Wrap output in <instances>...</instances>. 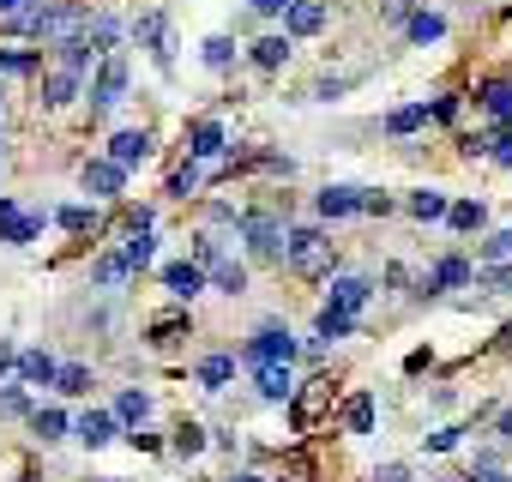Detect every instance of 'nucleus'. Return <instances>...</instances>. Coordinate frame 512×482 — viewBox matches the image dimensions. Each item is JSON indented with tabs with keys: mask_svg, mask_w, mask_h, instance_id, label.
Instances as JSON below:
<instances>
[{
	"mask_svg": "<svg viewBox=\"0 0 512 482\" xmlns=\"http://www.w3.org/2000/svg\"><path fill=\"white\" fill-rule=\"evenodd\" d=\"M278 266H290L296 278H332L338 254H332V241H326V229L302 223V229H284V260H278Z\"/></svg>",
	"mask_w": 512,
	"mask_h": 482,
	"instance_id": "f257e3e1",
	"label": "nucleus"
},
{
	"mask_svg": "<svg viewBox=\"0 0 512 482\" xmlns=\"http://www.w3.org/2000/svg\"><path fill=\"white\" fill-rule=\"evenodd\" d=\"M284 229H290V223H284L278 211H241V217H235V235L247 241V254L266 260V266L284 260Z\"/></svg>",
	"mask_w": 512,
	"mask_h": 482,
	"instance_id": "f03ea898",
	"label": "nucleus"
},
{
	"mask_svg": "<svg viewBox=\"0 0 512 482\" xmlns=\"http://www.w3.org/2000/svg\"><path fill=\"white\" fill-rule=\"evenodd\" d=\"M296 356H302V344L290 338V326H284V320L253 326V338L241 344V362H247V368H260V362H296Z\"/></svg>",
	"mask_w": 512,
	"mask_h": 482,
	"instance_id": "7ed1b4c3",
	"label": "nucleus"
},
{
	"mask_svg": "<svg viewBox=\"0 0 512 482\" xmlns=\"http://www.w3.org/2000/svg\"><path fill=\"white\" fill-rule=\"evenodd\" d=\"M43 229H49V211L19 205V199H0V241H7V248H31Z\"/></svg>",
	"mask_w": 512,
	"mask_h": 482,
	"instance_id": "20e7f679",
	"label": "nucleus"
},
{
	"mask_svg": "<svg viewBox=\"0 0 512 482\" xmlns=\"http://www.w3.org/2000/svg\"><path fill=\"white\" fill-rule=\"evenodd\" d=\"M133 43L151 49L157 73H175V43H169V19H163V13H139V19H133Z\"/></svg>",
	"mask_w": 512,
	"mask_h": 482,
	"instance_id": "39448f33",
	"label": "nucleus"
},
{
	"mask_svg": "<svg viewBox=\"0 0 512 482\" xmlns=\"http://www.w3.org/2000/svg\"><path fill=\"white\" fill-rule=\"evenodd\" d=\"M332 398H338V386H332L326 374H314V380H308V392H290V428H296V434H308V428H314V416H320V410H332Z\"/></svg>",
	"mask_w": 512,
	"mask_h": 482,
	"instance_id": "423d86ee",
	"label": "nucleus"
},
{
	"mask_svg": "<svg viewBox=\"0 0 512 482\" xmlns=\"http://www.w3.org/2000/svg\"><path fill=\"white\" fill-rule=\"evenodd\" d=\"M121 97H127V61H121V55H109V61L97 67V79L85 85V103L103 115V109H115Z\"/></svg>",
	"mask_w": 512,
	"mask_h": 482,
	"instance_id": "0eeeda50",
	"label": "nucleus"
},
{
	"mask_svg": "<svg viewBox=\"0 0 512 482\" xmlns=\"http://www.w3.org/2000/svg\"><path fill=\"white\" fill-rule=\"evenodd\" d=\"M79 187H85L91 199H103V205H115V199L127 193V169H121V163H109V157H91V163L79 169Z\"/></svg>",
	"mask_w": 512,
	"mask_h": 482,
	"instance_id": "6e6552de",
	"label": "nucleus"
},
{
	"mask_svg": "<svg viewBox=\"0 0 512 482\" xmlns=\"http://www.w3.org/2000/svg\"><path fill=\"white\" fill-rule=\"evenodd\" d=\"M470 278H476V266H470L464 254H446V260H434V266H428V278L416 284V296H428V302H434V296H446V290H464Z\"/></svg>",
	"mask_w": 512,
	"mask_h": 482,
	"instance_id": "1a4fd4ad",
	"label": "nucleus"
},
{
	"mask_svg": "<svg viewBox=\"0 0 512 482\" xmlns=\"http://www.w3.org/2000/svg\"><path fill=\"white\" fill-rule=\"evenodd\" d=\"M187 157H193V163L229 157V133H223V121H217V115H199V121H187Z\"/></svg>",
	"mask_w": 512,
	"mask_h": 482,
	"instance_id": "9d476101",
	"label": "nucleus"
},
{
	"mask_svg": "<svg viewBox=\"0 0 512 482\" xmlns=\"http://www.w3.org/2000/svg\"><path fill=\"white\" fill-rule=\"evenodd\" d=\"M368 296H374V278H362V272H338L332 290H326V308H338V314H362Z\"/></svg>",
	"mask_w": 512,
	"mask_h": 482,
	"instance_id": "9b49d317",
	"label": "nucleus"
},
{
	"mask_svg": "<svg viewBox=\"0 0 512 482\" xmlns=\"http://www.w3.org/2000/svg\"><path fill=\"white\" fill-rule=\"evenodd\" d=\"M85 97V73H73V67H49L43 73V109H67V103H79Z\"/></svg>",
	"mask_w": 512,
	"mask_h": 482,
	"instance_id": "f8f14e48",
	"label": "nucleus"
},
{
	"mask_svg": "<svg viewBox=\"0 0 512 482\" xmlns=\"http://www.w3.org/2000/svg\"><path fill=\"white\" fill-rule=\"evenodd\" d=\"M151 151H157V139H151L145 127H121V133L109 139V163H121V169H139V163H151Z\"/></svg>",
	"mask_w": 512,
	"mask_h": 482,
	"instance_id": "ddd939ff",
	"label": "nucleus"
},
{
	"mask_svg": "<svg viewBox=\"0 0 512 482\" xmlns=\"http://www.w3.org/2000/svg\"><path fill=\"white\" fill-rule=\"evenodd\" d=\"M326 31V0H290L284 7V37L302 43V37H320Z\"/></svg>",
	"mask_w": 512,
	"mask_h": 482,
	"instance_id": "4468645a",
	"label": "nucleus"
},
{
	"mask_svg": "<svg viewBox=\"0 0 512 482\" xmlns=\"http://www.w3.org/2000/svg\"><path fill=\"white\" fill-rule=\"evenodd\" d=\"M199 272H205V290H223V296H241L247 290V266L235 254H211Z\"/></svg>",
	"mask_w": 512,
	"mask_h": 482,
	"instance_id": "2eb2a0df",
	"label": "nucleus"
},
{
	"mask_svg": "<svg viewBox=\"0 0 512 482\" xmlns=\"http://www.w3.org/2000/svg\"><path fill=\"white\" fill-rule=\"evenodd\" d=\"M253 392H260L266 404H290V392H296L290 362H260V368H253Z\"/></svg>",
	"mask_w": 512,
	"mask_h": 482,
	"instance_id": "dca6fc26",
	"label": "nucleus"
},
{
	"mask_svg": "<svg viewBox=\"0 0 512 482\" xmlns=\"http://www.w3.org/2000/svg\"><path fill=\"white\" fill-rule=\"evenodd\" d=\"M314 211H320L326 223H338V217H356V211H362V187H350V181H332V187H320Z\"/></svg>",
	"mask_w": 512,
	"mask_h": 482,
	"instance_id": "f3484780",
	"label": "nucleus"
},
{
	"mask_svg": "<svg viewBox=\"0 0 512 482\" xmlns=\"http://www.w3.org/2000/svg\"><path fill=\"white\" fill-rule=\"evenodd\" d=\"M356 320H362V314H338V308H320V320H314V338H308V350L320 356L326 344H338V338H356Z\"/></svg>",
	"mask_w": 512,
	"mask_h": 482,
	"instance_id": "a211bd4d",
	"label": "nucleus"
},
{
	"mask_svg": "<svg viewBox=\"0 0 512 482\" xmlns=\"http://www.w3.org/2000/svg\"><path fill=\"white\" fill-rule=\"evenodd\" d=\"M55 356L49 350H19V362H13V374H19V386H31V392H43V386H55Z\"/></svg>",
	"mask_w": 512,
	"mask_h": 482,
	"instance_id": "6ab92c4d",
	"label": "nucleus"
},
{
	"mask_svg": "<svg viewBox=\"0 0 512 482\" xmlns=\"http://www.w3.org/2000/svg\"><path fill=\"white\" fill-rule=\"evenodd\" d=\"M115 434H121L115 410H85V416L73 422V440H79V446H91V452H97V446H109Z\"/></svg>",
	"mask_w": 512,
	"mask_h": 482,
	"instance_id": "aec40b11",
	"label": "nucleus"
},
{
	"mask_svg": "<svg viewBox=\"0 0 512 482\" xmlns=\"http://www.w3.org/2000/svg\"><path fill=\"white\" fill-rule=\"evenodd\" d=\"M121 31H127V25H121L115 13H85V31H79V37L91 43V55H115Z\"/></svg>",
	"mask_w": 512,
	"mask_h": 482,
	"instance_id": "412c9836",
	"label": "nucleus"
},
{
	"mask_svg": "<svg viewBox=\"0 0 512 482\" xmlns=\"http://www.w3.org/2000/svg\"><path fill=\"white\" fill-rule=\"evenodd\" d=\"M163 290H169L175 302H193V296L205 290V272H199L193 260H169V266H163Z\"/></svg>",
	"mask_w": 512,
	"mask_h": 482,
	"instance_id": "4be33fe9",
	"label": "nucleus"
},
{
	"mask_svg": "<svg viewBox=\"0 0 512 482\" xmlns=\"http://www.w3.org/2000/svg\"><path fill=\"white\" fill-rule=\"evenodd\" d=\"M121 260H127V272L139 278V272L157 260V235H151V229H127V241H121Z\"/></svg>",
	"mask_w": 512,
	"mask_h": 482,
	"instance_id": "5701e85b",
	"label": "nucleus"
},
{
	"mask_svg": "<svg viewBox=\"0 0 512 482\" xmlns=\"http://www.w3.org/2000/svg\"><path fill=\"white\" fill-rule=\"evenodd\" d=\"M229 380H235V356H199V362H193V386L223 392Z\"/></svg>",
	"mask_w": 512,
	"mask_h": 482,
	"instance_id": "b1692460",
	"label": "nucleus"
},
{
	"mask_svg": "<svg viewBox=\"0 0 512 482\" xmlns=\"http://www.w3.org/2000/svg\"><path fill=\"white\" fill-rule=\"evenodd\" d=\"M31 434H37L43 446H55V440H67V434H73V416H67V410H55V404H49V410L37 404V410H31Z\"/></svg>",
	"mask_w": 512,
	"mask_h": 482,
	"instance_id": "393cba45",
	"label": "nucleus"
},
{
	"mask_svg": "<svg viewBox=\"0 0 512 482\" xmlns=\"http://www.w3.org/2000/svg\"><path fill=\"white\" fill-rule=\"evenodd\" d=\"M482 115L494 127H512V79H488L482 85Z\"/></svg>",
	"mask_w": 512,
	"mask_h": 482,
	"instance_id": "a878e982",
	"label": "nucleus"
},
{
	"mask_svg": "<svg viewBox=\"0 0 512 482\" xmlns=\"http://www.w3.org/2000/svg\"><path fill=\"white\" fill-rule=\"evenodd\" d=\"M290 55H296V43H290L284 31H272V37H260V43H253V67H260V73H278Z\"/></svg>",
	"mask_w": 512,
	"mask_h": 482,
	"instance_id": "bb28decb",
	"label": "nucleus"
},
{
	"mask_svg": "<svg viewBox=\"0 0 512 482\" xmlns=\"http://www.w3.org/2000/svg\"><path fill=\"white\" fill-rule=\"evenodd\" d=\"M422 127H428V103H404V109L386 115V133H392V139H416Z\"/></svg>",
	"mask_w": 512,
	"mask_h": 482,
	"instance_id": "cd10ccee",
	"label": "nucleus"
},
{
	"mask_svg": "<svg viewBox=\"0 0 512 482\" xmlns=\"http://www.w3.org/2000/svg\"><path fill=\"white\" fill-rule=\"evenodd\" d=\"M145 416H151V392H145V386H127V392L115 398V422H121V428H139Z\"/></svg>",
	"mask_w": 512,
	"mask_h": 482,
	"instance_id": "c85d7f7f",
	"label": "nucleus"
},
{
	"mask_svg": "<svg viewBox=\"0 0 512 482\" xmlns=\"http://www.w3.org/2000/svg\"><path fill=\"white\" fill-rule=\"evenodd\" d=\"M91 284H97V290H121V284H133V272H127L121 248H115V254H103V260L91 266Z\"/></svg>",
	"mask_w": 512,
	"mask_h": 482,
	"instance_id": "c756f323",
	"label": "nucleus"
},
{
	"mask_svg": "<svg viewBox=\"0 0 512 482\" xmlns=\"http://www.w3.org/2000/svg\"><path fill=\"white\" fill-rule=\"evenodd\" d=\"M404 37L428 49V43H440V37H446V19H440V13H410V19H404Z\"/></svg>",
	"mask_w": 512,
	"mask_h": 482,
	"instance_id": "7c9ffc66",
	"label": "nucleus"
},
{
	"mask_svg": "<svg viewBox=\"0 0 512 482\" xmlns=\"http://www.w3.org/2000/svg\"><path fill=\"white\" fill-rule=\"evenodd\" d=\"M91 61H97V55H91V43H85V37H61V43H55V67L91 73Z\"/></svg>",
	"mask_w": 512,
	"mask_h": 482,
	"instance_id": "2f4dec72",
	"label": "nucleus"
},
{
	"mask_svg": "<svg viewBox=\"0 0 512 482\" xmlns=\"http://www.w3.org/2000/svg\"><path fill=\"white\" fill-rule=\"evenodd\" d=\"M446 205H452V199H446L440 187H422V193H410V199H404V211H410V217H422V223L446 217Z\"/></svg>",
	"mask_w": 512,
	"mask_h": 482,
	"instance_id": "473e14b6",
	"label": "nucleus"
},
{
	"mask_svg": "<svg viewBox=\"0 0 512 482\" xmlns=\"http://www.w3.org/2000/svg\"><path fill=\"white\" fill-rule=\"evenodd\" d=\"M187 332H193V320H187V314H169V320H157V326H151V338H145V344H151V350H175Z\"/></svg>",
	"mask_w": 512,
	"mask_h": 482,
	"instance_id": "72a5a7b5",
	"label": "nucleus"
},
{
	"mask_svg": "<svg viewBox=\"0 0 512 482\" xmlns=\"http://www.w3.org/2000/svg\"><path fill=\"white\" fill-rule=\"evenodd\" d=\"M55 392H61V398H85V392H91V368H85V362H61V368H55Z\"/></svg>",
	"mask_w": 512,
	"mask_h": 482,
	"instance_id": "f704fd0d",
	"label": "nucleus"
},
{
	"mask_svg": "<svg viewBox=\"0 0 512 482\" xmlns=\"http://www.w3.org/2000/svg\"><path fill=\"white\" fill-rule=\"evenodd\" d=\"M344 434H374V392H356L344 404Z\"/></svg>",
	"mask_w": 512,
	"mask_h": 482,
	"instance_id": "c9c22d12",
	"label": "nucleus"
},
{
	"mask_svg": "<svg viewBox=\"0 0 512 482\" xmlns=\"http://www.w3.org/2000/svg\"><path fill=\"white\" fill-rule=\"evenodd\" d=\"M235 55H241V49H235V37H205V49H199V61H205L211 73H229V67H235Z\"/></svg>",
	"mask_w": 512,
	"mask_h": 482,
	"instance_id": "e433bc0d",
	"label": "nucleus"
},
{
	"mask_svg": "<svg viewBox=\"0 0 512 482\" xmlns=\"http://www.w3.org/2000/svg\"><path fill=\"white\" fill-rule=\"evenodd\" d=\"M43 67V55H31V49H0V79H31Z\"/></svg>",
	"mask_w": 512,
	"mask_h": 482,
	"instance_id": "4c0bfd02",
	"label": "nucleus"
},
{
	"mask_svg": "<svg viewBox=\"0 0 512 482\" xmlns=\"http://www.w3.org/2000/svg\"><path fill=\"white\" fill-rule=\"evenodd\" d=\"M49 223H61L67 235H85V229H97V211L91 205H61V211H49Z\"/></svg>",
	"mask_w": 512,
	"mask_h": 482,
	"instance_id": "58836bf2",
	"label": "nucleus"
},
{
	"mask_svg": "<svg viewBox=\"0 0 512 482\" xmlns=\"http://www.w3.org/2000/svg\"><path fill=\"white\" fill-rule=\"evenodd\" d=\"M482 217H488L482 199H452V205H446V223H452V229H482Z\"/></svg>",
	"mask_w": 512,
	"mask_h": 482,
	"instance_id": "ea45409f",
	"label": "nucleus"
},
{
	"mask_svg": "<svg viewBox=\"0 0 512 482\" xmlns=\"http://www.w3.org/2000/svg\"><path fill=\"white\" fill-rule=\"evenodd\" d=\"M169 452H175V458H199V452H205V428H199V422H181L175 440H169Z\"/></svg>",
	"mask_w": 512,
	"mask_h": 482,
	"instance_id": "a19ab883",
	"label": "nucleus"
},
{
	"mask_svg": "<svg viewBox=\"0 0 512 482\" xmlns=\"http://www.w3.org/2000/svg\"><path fill=\"white\" fill-rule=\"evenodd\" d=\"M199 187H205V169H199V163L187 157V163H181V169L169 175V193H175V199H187V193H199Z\"/></svg>",
	"mask_w": 512,
	"mask_h": 482,
	"instance_id": "79ce46f5",
	"label": "nucleus"
},
{
	"mask_svg": "<svg viewBox=\"0 0 512 482\" xmlns=\"http://www.w3.org/2000/svg\"><path fill=\"white\" fill-rule=\"evenodd\" d=\"M31 410H37V404H31V392H25L19 380L0 392V416H7V422H19V416H31Z\"/></svg>",
	"mask_w": 512,
	"mask_h": 482,
	"instance_id": "37998d69",
	"label": "nucleus"
},
{
	"mask_svg": "<svg viewBox=\"0 0 512 482\" xmlns=\"http://www.w3.org/2000/svg\"><path fill=\"white\" fill-rule=\"evenodd\" d=\"M494 260H512V229H500V235H488L482 248H476V266H494Z\"/></svg>",
	"mask_w": 512,
	"mask_h": 482,
	"instance_id": "c03bdc74",
	"label": "nucleus"
},
{
	"mask_svg": "<svg viewBox=\"0 0 512 482\" xmlns=\"http://www.w3.org/2000/svg\"><path fill=\"white\" fill-rule=\"evenodd\" d=\"M488 163L494 169H512V127H494L488 133Z\"/></svg>",
	"mask_w": 512,
	"mask_h": 482,
	"instance_id": "a18cd8bd",
	"label": "nucleus"
},
{
	"mask_svg": "<svg viewBox=\"0 0 512 482\" xmlns=\"http://www.w3.org/2000/svg\"><path fill=\"white\" fill-rule=\"evenodd\" d=\"M458 115H464V103H458V97H452V91H446V97H434V103H428V121H440V127H452V121H458Z\"/></svg>",
	"mask_w": 512,
	"mask_h": 482,
	"instance_id": "49530a36",
	"label": "nucleus"
},
{
	"mask_svg": "<svg viewBox=\"0 0 512 482\" xmlns=\"http://www.w3.org/2000/svg\"><path fill=\"white\" fill-rule=\"evenodd\" d=\"M410 13H416V0H380V19H386V25H398V31H404V19H410Z\"/></svg>",
	"mask_w": 512,
	"mask_h": 482,
	"instance_id": "de8ad7c7",
	"label": "nucleus"
},
{
	"mask_svg": "<svg viewBox=\"0 0 512 482\" xmlns=\"http://www.w3.org/2000/svg\"><path fill=\"white\" fill-rule=\"evenodd\" d=\"M458 440H464V428H434V434H428L422 446H428V452H452Z\"/></svg>",
	"mask_w": 512,
	"mask_h": 482,
	"instance_id": "09e8293b",
	"label": "nucleus"
},
{
	"mask_svg": "<svg viewBox=\"0 0 512 482\" xmlns=\"http://www.w3.org/2000/svg\"><path fill=\"white\" fill-rule=\"evenodd\" d=\"M344 91H350V79H320V85H314L320 103H332V97H344Z\"/></svg>",
	"mask_w": 512,
	"mask_h": 482,
	"instance_id": "8fccbe9b",
	"label": "nucleus"
},
{
	"mask_svg": "<svg viewBox=\"0 0 512 482\" xmlns=\"http://www.w3.org/2000/svg\"><path fill=\"white\" fill-rule=\"evenodd\" d=\"M362 211H368V217H386V211H392V199H386V193H368V187H362Z\"/></svg>",
	"mask_w": 512,
	"mask_h": 482,
	"instance_id": "3c124183",
	"label": "nucleus"
},
{
	"mask_svg": "<svg viewBox=\"0 0 512 482\" xmlns=\"http://www.w3.org/2000/svg\"><path fill=\"white\" fill-rule=\"evenodd\" d=\"M247 7L260 13V19H284V7H290V0H247Z\"/></svg>",
	"mask_w": 512,
	"mask_h": 482,
	"instance_id": "603ef678",
	"label": "nucleus"
},
{
	"mask_svg": "<svg viewBox=\"0 0 512 482\" xmlns=\"http://www.w3.org/2000/svg\"><path fill=\"white\" fill-rule=\"evenodd\" d=\"M13 362H19V344H13V338H0V380L13 374Z\"/></svg>",
	"mask_w": 512,
	"mask_h": 482,
	"instance_id": "864d4df0",
	"label": "nucleus"
},
{
	"mask_svg": "<svg viewBox=\"0 0 512 482\" xmlns=\"http://www.w3.org/2000/svg\"><path fill=\"white\" fill-rule=\"evenodd\" d=\"M374 482H410V464H380Z\"/></svg>",
	"mask_w": 512,
	"mask_h": 482,
	"instance_id": "5fc2aeb1",
	"label": "nucleus"
},
{
	"mask_svg": "<svg viewBox=\"0 0 512 482\" xmlns=\"http://www.w3.org/2000/svg\"><path fill=\"white\" fill-rule=\"evenodd\" d=\"M127 440H133V446H139V452H157V446H163V440H157V434H145V428H133V434H127Z\"/></svg>",
	"mask_w": 512,
	"mask_h": 482,
	"instance_id": "6e6d98bb",
	"label": "nucleus"
},
{
	"mask_svg": "<svg viewBox=\"0 0 512 482\" xmlns=\"http://www.w3.org/2000/svg\"><path fill=\"white\" fill-rule=\"evenodd\" d=\"M494 440H506V446H512V410H500V416H494Z\"/></svg>",
	"mask_w": 512,
	"mask_h": 482,
	"instance_id": "4d7b16f0",
	"label": "nucleus"
},
{
	"mask_svg": "<svg viewBox=\"0 0 512 482\" xmlns=\"http://www.w3.org/2000/svg\"><path fill=\"white\" fill-rule=\"evenodd\" d=\"M223 482H272V476H260V470H235V476H223Z\"/></svg>",
	"mask_w": 512,
	"mask_h": 482,
	"instance_id": "13d9d810",
	"label": "nucleus"
},
{
	"mask_svg": "<svg viewBox=\"0 0 512 482\" xmlns=\"http://www.w3.org/2000/svg\"><path fill=\"white\" fill-rule=\"evenodd\" d=\"M25 7V0H0V13H19Z\"/></svg>",
	"mask_w": 512,
	"mask_h": 482,
	"instance_id": "bf43d9fd",
	"label": "nucleus"
},
{
	"mask_svg": "<svg viewBox=\"0 0 512 482\" xmlns=\"http://www.w3.org/2000/svg\"><path fill=\"white\" fill-rule=\"evenodd\" d=\"M0 103H7V85H0Z\"/></svg>",
	"mask_w": 512,
	"mask_h": 482,
	"instance_id": "052dcab7",
	"label": "nucleus"
}]
</instances>
